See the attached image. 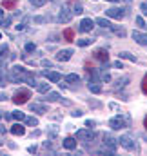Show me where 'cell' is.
<instances>
[{
    "label": "cell",
    "mask_w": 147,
    "mask_h": 156,
    "mask_svg": "<svg viewBox=\"0 0 147 156\" xmlns=\"http://www.w3.org/2000/svg\"><path fill=\"white\" fill-rule=\"evenodd\" d=\"M76 138H73V136H67V138H64V142H62V145L67 149V151H74L76 149Z\"/></svg>",
    "instance_id": "cell-13"
},
{
    "label": "cell",
    "mask_w": 147,
    "mask_h": 156,
    "mask_svg": "<svg viewBox=\"0 0 147 156\" xmlns=\"http://www.w3.org/2000/svg\"><path fill=\"white\" fill-rule=\"evenodd\" d=\"M2 5H4V9H13L16 5V0H4Z\"/></svg>",
    "instance_id": "cell-30"
},
{
    "label": "cell",
    "mask_w": 147,
    "mask_h": 156,
    "mask_svg": "<svg viewBox=\"0 0 147 156\" xmlns=\"http://www.w3.org/2000/svg\"><path fill=\"white\" fill-rule=\"evenodd\" d=\"M73 9H69V4H66V5H62V9H60V13H58V22H62V24H67L71 18H73Z\"/></svg>",
    "instance_id": "cell-6"
},
{
    "label": "cell",
    "mask_w": 147,
    "mask_h": 156,
    "mask_svg": "<svg viewBox=\"0 0 147 156\" xmlns=\"http://www.w3.org/2000/svg\"><path fill=\"white\" fill-rule=\"evenodd\" d=\"M45 2H47V0H29V4H31V5H35V7H42Z\"/></svg>",
    "instance_id": "cell-34"
},
{
    "label": "cell",
    "mask_w": 147,
    "mask_h": 156,
    "mask_svg": "<svg viewBox=\"0 0 147 156\" xmlns=\"http://www.w3.org/2000/svg\"><path fill=\"white\" fill-rule=\"evenodd\" d=\"M125 2H131V0H125Z\"/></svg>",
    "instance_id": "cell-51"
},
{
    "label": "cell",
    "mask_w": 147,
    "mask_h": 156,
    "mask_svg": "<svg viewBox=\"0 0 147 156\" xmlns=\"http://www.w3.org/2000/svg\"><path fill=\"white\" fill-rule=\"evenodd\" d=\"M66 82H67V83H78V82H80V76L74 75V73H71V75L66 76Z\"/></svg>",
    "instance_id": "cell-28"
},
{
    "label": "cell",
    "mask_w": 147,
    "mask_h": 156,
    "mask_svg": "<svg viewBox=\"0 0 147 156\" xmlns=\"http://www.w3.org/2000/svg\"><path fill=\"white\" fill-rule=\"evenodd\" d=\"M118 56H120V58H124V60H129V62H136V56H134V55H131V53H127V51H122Z\"/></svg>",
    "instance_id": "cell-22"
},
{
    "label": "cell",
    "mask_w": 147,
    "mask_h": 156,
    "mask_svg": "<svg viewBox=\"0 0 147 156\" xmlns=\"http://www.w3.org/2000/svg\"><path fill=\"white\" fill-rule=\"evenodd\" d=\"M118 144H120L124 149H127V151H136V149H138V147H136V144H134V140H133L129 134H124V136H120Z\"/></svg>",
    "instance_id": "cell-7"
},
{
    "label": "cell",
    "mask_w": 147,
    "mask_h": 156,
    "mask_svg": "<svg viewBox=\"0 0 147 156\" xmlns=\"http://www.w3.org/2000/svg\"><path fill=\"white\" fill-rule=\"evenodd\" d=\"M64 38L67 40V42H73L74 40V31L71 29V27H67V29L64 31Z\"/></svg>",
    "instance_id": "cell-24"
},
{
    "label": "cell",
    "mask_w": 147,
    "mask_h": 156,
    "mask_svg": "<svg viewBox=\"0 0 147 156\" xmlns=\"http://www.w3.org/2000/svg\"><path fill=\"white\" fill-rule=\"evenodd\" d=\"M4 18H5V13H4V9H0V22H2Z\"/></svg>",
    "instance_id": "cell-47"
},
{
    "label": "cell",
    "mask_w": 147,
    "mask_h": 156,
    "mask_svg": "<svg viewBox=\"0 0 147 156\" xmlns=\"http://www.w3.org/2000/svg\"><path fill=\"white\" fill-rule=\"evenodd\" d=\"M27 151H29V153H31V154H33V153H37V145H31V147H29V149H27Z\"/></svg>",
    "instance_id": "cell-46"
},
{
    "label": "cell",
    "mask_w": 147,
    "mask_h": 156,
    "mask_svg": "<svg viewBox=\"0 0 147 156\" xmlns=\"http://www.w3.org/2000/svg\"><path fill=\"white\" fill-rule=\"evenodd\" d=\"M4 136H5V127H4V125H0V145L4 144Z\"/></svg>",
    "instance_id": "cell-39"
},
{
    "label": "cell",
    "mask_w": 147,
    "mask_h": 156,
    "mask_svg": "<svg viewBox=\"0 0 147 156\" xmlns=\"http://www.w3.org/2000/svg\"><path fill=\"white\" fill-rule=\"evenodd\" d=\"M95 24H98V26H100V27H104V29H109V27H111V22L107 20V18H102V16H100V18H96V20H95Z\"/></svg>",
    "instance_id": "cell-20"
},
{
    "label": "cell",
    "mask_w": 147,
    "mask_h": 156,
    "mask_svg": "<svg viewBox=\"0 0 147 156\" xmlns=\"http://www.w3.org/2000/svg\"><path fill=\"white\" fill-rule=\"evenodd\" d=\"M76 44H78L80 47H87V45H91V44H93V40H91V38H80V40H76Z\"/></svg>",
    "instance_id": "cell-31"
},
{
    "label": "cell",
    "mask_w": 147,
    "mask_h": 156,
    "mask_svg": "<svg viewBox=\"0 0 147 156\" xmlns=\"http://www.w3.org/2000/svg\"><path fill=\"white\" fill-rule=\"evenodd\" d=\"M11 115H13V120H16V122H24L26 120V115L22 111H13Z\"/></svg>",
    "instance_id": "cell-27"
},
{
    "label": "cell",
    "mask_w": 147,
    "mask_h": 156,
    "mask_svg": "<svg viewBox=\"0 0 147 156\" xmlns=\"http://www.w3.org/2000/svg\"><path fill=\"white\" fill-rule=\"evenodd\" d=\"M0 38H2V33H0Z\"/></svg>",
    "instance_id": "cell-52"
},
{
    "label": "cell",
    "mask_w": 147,
    "mask_h": 156,
    "mask_svg": "<svg viewBox=\"0 0 147 156\" xmlns=\"http://www.w3.org/2000/svg\"><path fill=\"white\" fill-rule=\"evenodd\" d=\"M49 136H56V127H55V125L49 129Z\"/></svg>",
    "instance_id": "cell-42"
},
{
    "label": "cell",
    "mask_w": 147,
    "mask_h": 156,
    "mask_svg": "<svg viewBox=\"0 0 147 156\" xmlns=\"http://www.w3.org/2000/svg\"><path fill=\"white\" fill-rule=\"evenodd\" d=\"M107 2H113V4H116V2H120V0H107Z\"/></svg>",
    "instance_id": "cell-50"
},
{
    "label": "cell",
    "mask_w": 147,
    "mask_h": 156,
    "mask_svg": "<svg viewBox=\"0 0 147 156\" xmlns=\"http://www.w3.org/2000/svg\"><path fill=\"white\" fill-rule=\"evenodd\" d=\"M131 37H133V40H134L138 45L147 47V33H142V31H133V33H131Z\"/></svg>",
    "instance_id": "cell-10"
},
{
    "label": "cell",
    "mask_w": 147,
    "mask_h": 156,
    "mask_svg": "<svg viewBox=\"0 0 147 156\" xmlns=\"http://www.w3.org/2000/svg\"><path fill=\"white\" fill-rule=\"evenodd\" d=\"M7 80L13 82V83H22V82H26L27 85L37 87V80L33 76V73H29V71H27L26 67H22V66H13V67L7 71Z\"/></svg>",
    "instance_id": "cell-1"
},
{
    "label": "cell",
    "mask_w": 147,
    "mask_h": 156,
    "mask_svg": "<svg viewBox=\"0 0 147 156\" xmlns=\"http://www.w3.org/2000/svg\"><path fill=\"white\" fill-rule=\"evenodd\" d=\"M106 15H107L109 18L122 20V18L125 16V9H124V7H109V9H106Z\"/></svg>",
    "instance_id": "cell-8"
},
{
    "label": "cell",
    "mask_w": 147,
    "mask_h": 156,
    "mask_svg": "<svg viewBox=\"0 0 147 156\" xmlns=\"http://www.w3.org/2000/svg\"><path fill=\"white\" fill-rule=\"evenodd\" d=\"M140 11H142V15H145V16H147V2L140 4Z\"/></svg>",
    "instance_id": "cell-40"
},
{
    "label": "cell",
    "mask_w": 147,
    "mask_h": 156,
    "mask_svg": "<svg viewBox=\"0 0 147 156\" xmlns=\"http://www.w3.org/2000/svg\"><path fill=\"white\" fill-rule=\"evenodd\" d=\"M11 20H13V16H5V18L0 22V26H4V27H9V26H11Z\"/></svg>",
    "instance_id": "cell-35"
},
{
    "label": "cell",
    "mask_w": 147,
    "mask_h": 156,
    "mask_svg": "<svg viewBox=\"0 0 147 156\" xmlns=\"http://www.w3.org/2000/svg\"><path fill=\"white\" fill-rule=\"evenodd\" d=\"M144 127L147 129V115H145V118H144Z\"/></svg>",
    "instance_id": "cell-49"
},
{
    "label": "cell",
    "mask_w": 147,
    "mask_h": 156,
    "mask_svg": "<svg viewBox=\"0 0 147 156\" xmlns=\"http://www.w3.org/2000/svg\"><path fill=\"white\" fill-rule=\"evenodd\" d=\"M24 122H26V125H29V127H37L38 125V120L35 116H26Z\"/></svg>",
    "instance_id": "cell-29"
},
{
    "label": "cell",
    "mask_w": 147,
    "mask_h": 156,
    "mask_svg": "<svg viewBox=\"0 0 147 156\" xmlns=\"http://www.w3.org/2000/svg\"><path fill=\"white\" fill-rule=\"evenodd\" d=\"M102 138H104V147L109 151L111 154H114V153H116V145H118V140H116V138H114L111 133H106Z\"/></svg>",
    "instance_id": "cell-3"
},
{
    "label": "cell",
    "mask_w": 147,
    "mask_h": 156,
    "mask_svg": "<svg viewBox=\"0 0 147 156\" xmlns=\"http://www.w3.org/2000/svg\"><path fill=\"white\" fill-rule=\"evenodd\" d=\"M71 56H73V49H62V51L56 53L58 62H67V60H71Z\"/></svg>",
    "instance_id": "cell-12"
},
{
    "label": "cell",
    "mask_w": 147,
    "mask_h": 156,
    "mask_svg": "<svg viewBox=\"0 0 147 156\" xmlns=\"http://www.w3.org/2000/svg\"><path fill=\"white\" fill-rule=\"evenodd\" d=\"M109 29L114 35H118V37H125V29H124V27H118V26H113V24H111Z\"/></svg>",
    "instance_id": "cell-23"
},
{
    "label": "cell",
    "mask_w": 147,
    "mask_h": 156,
    "mask_svg": "<svg viewBox=\"0 0 147 156\" xmlns=\"http://www.w3.org/2000/svg\"><path fill=\"white\" fill-rule=\"evenodd\" d=\"M45 100H47V102H58V100H60V94H58V93H53V91H49Z\"/></svg>",
    "instance_id": "cell-25"
},
{
    "label": "cell",
    "mask_w": 147,
    "mask_h": 156,
    "mask_svg": "<svg viewBox=\"0 0 147 156\" xmlns=\"http://www.w3.org/2000/svg\"><path fill=\"white\" fill-rule=\"evenodd\" d=\"M93 56H95V60H98V62H102V64H107V62H109V53H107V49H104V47L95 49Z\"/></svg>",
    "instance_id": "cell-9"
},
{
    "label": "cell",
    "mask_w": 147,
    "mask_h": 156,
    "mask_svg": "<svg viewBox=\"0 0 147 156\" xmlns=\"http://www.w3.org/2000/svg\"><path fill=\"white\" fill-rule=\"evenodd\" d=\"M5 98H7V96H5L4 93H0V102H2V100H5Z\"/></svg>",
    "instance_id": "cell-48"
},
{
    "label": "cell",
    "mask_w": 147,
    "mask_h": 156,
    "mask_svg": "<svg viewBox=\"0 0 147 156\" xmlns=\"http://www.w3.org/2000/svg\"><path fill=\"white\" fill-rule=\"evenodd\" d=\"M42 66H44V67H51V66H53V64H51V62H49V60H42Z\"/></svg>",
    "instance_id": "cell-43"
},
{
    "label": "cell",
    "mask_w": 147,
    "mask_h": 156,
    "mask_svg": "<svg viewBox=\"0 0 147 156\" xmlns=\"http://www.w3.org/2000/svg\"><path fill=\"white\" fill-rule=\"evenodd\" d=\"M7 51H9L7 44H2V45H0V62H4V60H5V55H7Z\"/></svg>",
    "instance_id": "cell-26"
},
{
    "label": "cell",
    "mask_w": 147,
    "mask_h": 156,
    "mask_svg": "<svg viewBox=\"0 0 147 156\" xmlns=\"http://www.w3.org/2000/svg\"><path fill=\"white\" fill-rule=\"evenodd\" d=\"M35 49H37V45H35L33 42H29V44H26V51H27V53H31V51H35Z\"/></svg>",
    "instance_id": "cell-38"
},
{
    "label": "cell",
    "mask_w": 147,
    "mask_h": 156,
    "mask_svg": "<svg viewBox=\"0 0 147 156\" xmlns=\"http://www.w3.org/2000/svg\"><path fill=\"white\" fill-rule=\"evenodd\" d=\"M134 22H136V26H138V27H142V29H145V27H147L142 16H136V18H134Z\"/></svg>",
    "instance_id": "cell-33"
},
{
    "label": "cell",
    "mask_w": 147,
    "mask_h": 156,
    "mask_svg": "<svg viewBox=\"0 0 147 156\" xmlns=\"http://www.w3.org/2000/svg\"><path fill=\"white\" fill-rule=\"evenodd\" d=\"M31 111H33V113H38V115H45V113H47V107L42 105V104H38V102H33V104H31Z\"/></svg>",
    "instance_id": "cell-17"
},
{
    "label": "cell",
    "mask_w": 147,
    "mask_h": 156,
    "mask_svg": "<svg viewBox=\"0 0 147 156\" xmlns=\"http://www.w3.org/2000/svg\"><path fill=\"white\" fill-rule=\"evenodd\" d=\"M9 131H11V134H15V136H24V134H26V127L20 125V123H15Z\"/></svg>",
    "instance_id": "cell-15"
},
{
    "label": "cell",
    "mask_w": 147,
    "mask_h": 156,
    "mask_svg": "<svg viewBox=\"0 0 147 156\" xmlns=\"http://www.w3.org/2000/svg\"><path fill=\"white\" fill-rule=\"evenodd\" d=\"M42 75H44V76H47V80H49V82H53V83H56V82H60V80H62L60 73H56V71H51V73L42 71Z\"/></svg>",
    "instance_id": "cell-14"
},
{
    "label": "cell",
    "mask_w": 147,
    "mask_h": 156,
    "mask_svg": "<svg viewBox=\"0 0 147 156\" xmlns=\"http://www.w3.org/2000/svg\"><path fill=\"white\" fill-rule=\"evenodd\" d=\"M87 87H89V91L95 93V94H100V93H102V85H100V82H93V80H89Z\"/></svg>",
    "instance_id": "cell-16"
},
{
    "label": "cell",
    "mask_w": 147,
    "mask_h": 156,
    "mask_svg": "<svg viewBox=\"0 0 147 156\" xmlns=\"http://www.w3.org/2000/svg\"><path fill=\"white\" fill-rule=\"evenodd\" d=\"M93 27H95V20H93V18H84V20L80 22L78 31H80V33H89Z\"/></svg>",
    "instance_id": "cell-11"
},
{
    "label": "cell",
    "mask_w": 147,
    "mask_h": 156,
    "mask_svg": "<svg viewBox=\"0 0 147 156\" xmlns=\"http://www.w3.org/2000/svg\"><path fill=\"white\" fill-rule=\"evenodd\" d=\"M49 87H51V83H47V82L37 83V91L38 93H42V94H47V93H49Z\"/></svg>",
    "instance_id": "cell-18"
},
{
    "label": "cell",
    "mask_w": 147,
    "mask_h": 156,
    "mask_svg": "<svg viewBox=\"0 0 147 156\" xmlns=\"http://www.w3.org/2000/svg\"><path fill=\"white\" fill-rule=\"evenodd\" d=\"M74 138L80 140V142H91L93 138H96V133L91 131V127H87V129H80V131H76V136H74Z\"/></svg>",
    "instance_id": "cell-4"
},
{
    "label": "cell",
    "mask_w": 147,
    "mask_h": 156,
    "mask_svg": "<svg viewBox=\"0 0 147 156\" xmlns=\"http://www.w3.org/2000/svg\"><path fill=\"white\" fill-rule=\"evenodd\" d=\"M109 127L113 131L124 129V127H131V116L127 113H120L118 116H113L109 120Z\"/></svg>",
    "instance_id": "cell-2"
},
{
    "label": "cell",
    "mask_w": 147,
    "mask_h": 156,
    "mask_svg": "<svg viewBox=\"0 0 147 156\" xmlns=\"http://www.w3.org/2000/svg\"><path fill=\"white\" fill-rule=\"evenodd\" d=\"M27 22H29V18H27V16H26V18H24V22H20V24H18V26H15V27H16V29H18V31H22V29H24V27H26V24H27Z\"/></svg>",
    "instance_id": "cell-36"
},
{
    "label": "cell",
    "mask_w": 147,
    "mask_h": 156,
    "mask_svg": "<svg viewBox=\"0 0 147 156\" xmlns=\"http://www.w3.org/2000/svg\"><path fill=\"white\" fill-rule=\"evenodd\" d=\"M71 115H73L74 118H80V116H82V111H78V109H76V111H73Z\"/></svg>",
    "instance_id": "cell-45"
},
{
    "label": "cell",
    "mask_w": 147,
    "mask_h": 156,
    "mask_svg": "<svg viewBox=\"0 0 147 156\" xmlns=\"http://www.w3.org/2000/svg\"><path fill=\"white\" fill-rule=\"evenodd\" d=\"M142 91H144V94H147V73L144 75V80H142Z\"/></svg>",
    "instance_id": "cell-37"
},
{
    "label": "cell",
    "mask_w": 147,
    "mask_h": 156,
    "mask_svg": "<svg viewBox=\"0 0 147 156\" xmlns=\"http://www.w3.org/2000/svg\"><path fill=\"white\" fill-rule=\"evenodd\" d=\"M71 4H73V13L74 15H82V13H84V5H82L78 0H71Z\"/></svg>",
    "instance_id": "cell-19"
},
{
    "label": "cell",
    "mask_w": 147,
    "mask_h": 156,
    "mask_svg": "<svg viewBox=\"0 0 147 156\" xmlns=\"http://www.w3.org/2000/svg\"><path fill=\"white\" fill-rule=\"evenodd\" d=\"M114 67H116V69H122V67H124V64H122L120 60H116V62H114Z\"/></svg>",
    "instance_id": "cell-44"
},
{
    "label": "cell",
    "mask_w": 147,
    "mask_h": 156,
    "mask_svg": "<svg viewBox=\"0 0 147 156\" xmlns=\"http://www.w3.org/2000/svg\"><path fill=\"white\" fill-rule=\"evenodd\" d=\"M127 82H129V76H122L116 80V83H114V89H122V87H125L127 85Z\"/></svg>",
    "instance_id": "cell-21"
},
{
    "label": "cell",
    "mask_w": 147,
    "mask_h": 156,
    "mask_svg": "<svg viewBox=\"0 0 147 156\" xmlns=\"http://www.w3.org/2000/svg\"><path fill=\"white\" fill-rule=\"evenodd\" d=\"M100 80H102V82H111V75L107 73V71H106V69L100 73Z\"/></svg>",
    "instance_id": "cell-32"
},
{
    "label": "cell",
    "mask_w": 147,
    "mask_h": 156,
    "mask_svg": "<svg viewBox=\"0 0 147 156\" xmlns=\"http://www.w3.org/2000/svg\"><path fill=\"white\" fill-rule=\"evenodd\" d=\"M29 98H31V93H29L27 89H18V91L15 93V96H13V102H15L16 105H22V104H26Z\"/></svg>",
    "instance_id": "cell-5"
},
{
    "label": "cell",
    "mask_w": 147,
    "mask_h": 156,
    "mask_svg": "<svg viewBox=\"0 0 147 156\" xmlns=\"http://www.w3.org/2000/svg\"><path fill=\"white\" fill-rule=\"evenodd\" d=\"M95 125H96L95 120H85V127H95Z\"/></svg>",
    "instance_id": "cell-41"
}]
</instances>
